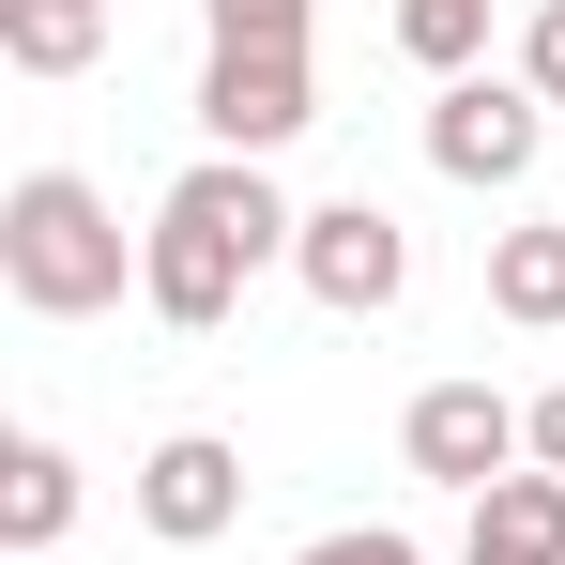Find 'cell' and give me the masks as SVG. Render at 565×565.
<instances>
[{
    "label": "cell",
    "instance_id": "2",
    "mask_svg": "<svg viewBox=\"0 0 565 565\" xmlns=\"http://www.w3.org/2000/svg\"><path fill=\"white\" fill-rule=\"evenodd\" d=\"M122 276H138V230H122L77 169H15V184H0V290H15L31 321H107Z\"/></svg>",
    "mask_w": 565,
    "mask_h": 565
},
{
    "label": "cell",
    "instance_id": "3",
    "mask_svg": "<svg viewBox=\"0 0 565 565\" xmlns=\"http://www.w3.org/2000/svg\"><path fill=\"white\" fill-rule=\"evenodd\" d=\"M535 153H551V107L520 93V77H444V93H428V169H444V184L520 199Z\"/></svg>",
    "mask_w": 565,
    "mask_h": 565
},
{
    "label": "cell",
    "instance_id": "15",
    "mask_svg": "<svg viewBox=\"0 0 565 565\" xmlns=\"http://www.w3.org/2000/svg\"><path fill=\"white\" fill-rule=\"evenodd\" d=\"M520 93L565 107V0H535V15H520Z\"/></svg>",
    "mask_w": 565,
    "mask_h": 565
},
{
    "label": "cell",
    "instance_id": "8",
    "mask_svg": "<svg viewBox=\"0 0 565 565\" xmlns=\"http://www.w3.org/2000/svg\"><path fill=\"white\" fill-rule=\"evenodd\" d=\"M459 565H565V473H504V489H473L459 520Z\"/></svg>",
    "mask_w": 565,
    "mask_h": 565
},
{
    "label": "cell",
    "instance_id": "4",
    "mask_svg": "<svg viewBox=\"0 0 565 565\" xmlns=\"http://www.w3.org/2000/svg\"><path fill=\"white\" fill-rule=\"evenodd\" d=\"M306 122H321V77H306V46H214V62H199V138H214V153L276 169Z\"/></svg>",
    "mask_w": 565,
    "mask_h": 565
},
{
    "label": "cell",
    "instance_id": "14",
    "mask_svg": "<svg viewBox=\"0 0 565 565\" xmlns=\"http://www.w3.org/2000/svg\"><path fill=\"white\" fill-rule=\"evenodd\" d=\"M290 565H428V551H413L397 520H337V535H306Z\"/></svg>",
    "mask_w": 565,
    "mask_h": 565
},
{
    "label": "cell",
    "instance_id": "1",
    "mask_svg": "<svg viewBox=\"0 0 565 565\" xmlns=\"http://www.w3.org/2000/svg\"><path fill=\"white\" fill-rule=\"evenodd\" d=\"M306 245V214L276 199V169H245V153H199L184 184L153 199V230H138V306L169 321V337H214L260 260Z\"/></svg>",
    "mask_w": 565,
    "mask_h": 565
},
{
    "label": "cell",
    "instance_id": "13",
    "mask_svg": "<svg viewBox=\"0 0 565 565\" xmlns=\"http://www.w3.org/2000/svg\"><path fill=\"white\" fill-rule=\"evenodd\" d=\"M199 15H214V46H306L321 0H199Z\"/></svg>",
    "mask_w": 565,
    "mask_h": 565
},
{
    "label": "cell",
    "instance_id": "7",
    "mask_svg": "<svg viewBox=\"0 0 565 565\" xmlns=\"http://www.w3.org/2000/svg\"><path fill=\"white\" fill-rule=\"evenodd\" d=\"M138 520H153L169 551H214V535L245 520V444H214V428H169V444L138 459Z\"/></svg>",
    "mask_w": 565,
    "mask_h": 565
},
{
    "label": "cell",
    "instance_id": "9",
    "mask_svg": "<svg viewBox=\"0 0 565 565\" xmlns=\"http://www.w3.org/2000/svg\"><path fill=\"white\" fill-rule=\"evenodd\" d=\"M62 535H77V459L31 428V444L0 459V551H15V565H62Z\"/></svg>",
    "mask_w": 565,
    "mask_h": 565
},
{
    "label": "cell",
    "instance_id": "10",
    "mask_svg": "<svg viewBox=\"0 0 565 565\" xmlns=\"http://www.w3.org/2000/svg\"><path fill=\"white\" fill-rule=\"evenodd\" d=\"M489 321H520V337H565V214H520V230H489Z\"/></svg>",
    "mask_w": 565,
    "mask_h": 565
},
{
    "label": "cell",
    "instance_id": "12",
    "mask_svg": "<svg viewBox=\"0 0 565 565\" xmlns=\"http://www.w3.org/2000/svg\"><path fill=\"white\" fill-rule=\"evenodd\" d=\"M489 15H504V0H397V46H413L428 77H473V62H489Z\"/></svg>",
    "mask_w": 565,
    "mask_h": 565
},
{
    "label": "cell",
    "instance_id": "6",
    "mask_svg": "<svg viewBox=\"0 0 565 565\" xmlns=\"http://www.w3.org/2000/svg\"><path fill=\"white\" fill-rule=\"evenodd\" d=\"M290 276H306V306H337V321H382V306L413 290V230H397L382 199H321L306 245H290Z\"/></svg>",
    "mask_w": 565,
    "mask_h": 565
},
{
    "label": "cell",
    "instance_id": "5",
    "mask_svg": "<svg viewBox=\"0 0 565 565\" xmlns=\"http://www.w3.org/2000/svg\"><path fill=\"white\" fill-rule=\"evenodd\" d=\"M397 459L428 473V489H504V473L535 459V444H520V397H504V382H413V413H397Z\"/></svg>",
    "mask_w": 565,
    "mask_h": 565
},
{
    "label": "cell",
    "instance_id": "16",
    "mask_svg": "<svg viewBox=\"0 0 565 565\" xmlns=\"http://www.w3.org/2000/svg\"><path fill=\"white\" fill-rule=\"evenodd\" d=\"M520 444H535V473H565V382H535V397H520Z\"/></svg>",
    "mask_w": 565,
    "mask_h": 565
},
{
    "label": "cell",
    "instance_id": "11",
    "mask_svg": "<svg viewBox=\"0 0 565 565\" xmlns=\"http://www.w3.org/2000/svg\"><path fill=\"white\" fill-rule=\"evenodd\" d=\"M107 15H122V0H0V62H15V77H93Z\"/></svg>",
    "mask_w": 565,
    "mask_h": 565
}]
</instances>
